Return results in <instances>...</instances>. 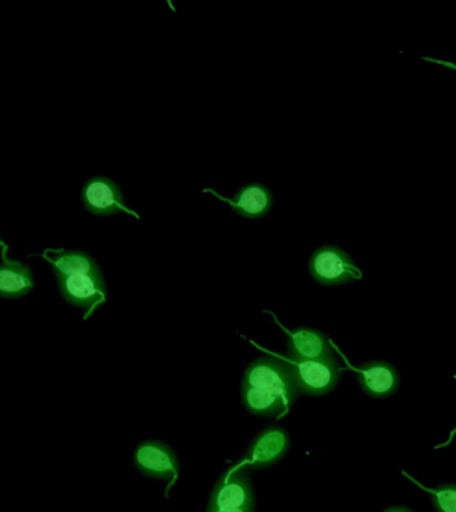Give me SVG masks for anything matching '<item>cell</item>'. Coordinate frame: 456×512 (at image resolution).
Here are the masks:
<instances>
[{
  "instance_id": "obj_1",
  "label": "cell",
  "mask_w": 456,
  "mask_h": 512,
  "mask_svg": "<svg viewBox=\"0 0 456 512\" xmlns=\"http://www.w3.org/2000/svg\"><path fill=\"white\" fill-rule=\"evenodd\" d=\"M242 386L272 392L286 400L288 406H292L299 395L290 360L278 356H262L250 363L244 372Z\"/></svg>"
},
{
  "instance_id": "obj_2",
  "label": "cell",
  "mask_w": 456,
  "mask_h": 512,
  "mask_svg": "<svg viewBox=\"0 0 456 512\" xmlns=\"http://www.w3.org/2000/svg\"><path fill=\"white\" fill-rule=\"evenodd\" d=\"M308 270L316 282L327 287L342 286L363 278L362 271L354 259L342 248L322 246L314 251Z\"/></svg>"
},
{
  "instance_id": "obj_3",
  "label": "cell",
  "mask_w": 456,
  "mask_h": 512,
  "mask_svg": "<svg viewBox=\"0 0 456 512\" xmlns=\"http://www.w3.org/2000/svg\"><path fill=\"white\" fill-rule=\"evenodd\" d=\"M60 295L72 306L86 311L84 319L107 300L106 280L102 271L80 272L56 278Z\"/></svg>"
},
{
  "instance_id": "obj_4",
  "label": "cell",
  "mask_w": 456,
  "mask_h": 512,
  "mask_svg": "<svg viewBox=\"0 0 456 512\" xmlns=\"http://www.w3.org/2000/svg\"><path fill=\"white\" fill-rule=\"evenodd\" d=\"M254 506L255 495L250 478L246 472L232 466L220 476L212 488L206 512Z\"/></svg>"
},
{
  "instance_id": "obj_5",
  "label": "cell",
  "mask_w": 456,
  "mask_h": 512,
  "mask_svg": "<svg viewBox=\"0 0 456 512\" xmlns=\"http://www.w3.org/2000/svg\"><path fill=\"white\" fill-rule=\"evenodd\" d=\"M291 364L299 394L307 396L330 394L342 375L334 355L320 359L299 360Z\"/></svg>"
},
{
  "instance_id": "obj_6",
  "label": "cell",
  "mask_w": 456,
  "mask_h": 512,
  "mask_svg": "<svg viewBox=\"0 0 456 512\" xmlns=\"http://www.w3.org/2000/svg\"><path fill=\"white\" fill-rule=\"evenodd\" d=\"M80 198H82L84 208L92 215L112 216L123 212V214L139 219V215L126 206L119 184L107 176H95V178L87 180L82 188Z\"/></svg>"
},
{
  "instance_id": "obj_7",
  "label": "cell",
  "mask_w": 456,
  "mask_h": 512,
  "mask_svg": "<svg viewBox=\"0 0 456 512\" xmlns=\"http://www.w3.org/2000/svg\"><path fill=\"white\" fill-rule=\"evenodd\" d=\"M288 448H290V436L282 427L270 426L264 428L252 440L243 459L235 466L243 471L248 470V468L263 470V468L278 463L287 454Z\"/></svg>"
},
{
  "instance_id": "obj_8",
  "label": "cell",
  "mask_w": 456,
  "mask_h": 512,
  "mask_svg": "<svg viewBox=\"0 0 456 512\" xmlns=\"http://www.w3.org/2000/svg\"><path fill=\"white\" fill-rule=\"evenodd\" d=\"M134 464L140 472L150 478L170 482L167 490L176 482L179 475V462L175 452L158 440L140 443L134 452Z\"/></svg>"
},
{
  "instance_id": "obj_9",
  "label": "cell",
  "mask_w": 456,
  "mask_h": 512,
  "mask_svg": "<svg viewBox=\"0 0 456 512\" xmlns=\"http://www.w3.org/2000/svg\"><path fill=\"white\" fill-rule=\"evenodd\" d=\"M204 192H210L222 202L228 203L235 214L247 219L263 218L271 211L272 204H274V195L270 188L259 182L247 183L232 198H224L223 195L211 188H207Z\"/></svg>"
},
{
  "instance_id": "obj_10",
  "label": "cell",
  "mask_w": 456,
  "mask_h": 512,
  "mask_svg": "<svg viewBox=\"0 0 456 512\" xmlns=\"http://www.w3.org/2000/svg\"><path fill=\"white\" fill-rule=\"evenodd\" d=\"M355 375L364 394L376 399L394 395L400 383L398 370L383 360L363 363L356 368Z\"/></svg>"
},
{
  "instance_id": "obj_11",
  "label": "cell",
  "mask_w": 456,
  "mask_h": 512,
  "mask_svg": "<svg viewBox=\"0 0 456 512\" xmlns=\"http://www.w3.org/2000/svg\"><path fill=\"white\" fill-rule=\"evenodd\" d=\"M334 355L327 336L314 328L300 327L288 332L287 356L290 362Z\"/></svg>"
},
{
  "instance_id": "obj_12",
  "label": "cell",
  "mask_w": 456,
  "mask_h": 512,
  "mask_svg": "<svg viewBox=\"0 0 456 512\" xmlns=\"http://www.w3.org/2000/svg\"><path fill=\"white\" fill-rule=\"evenodd\" d=\"M31 268L20 260L3 258L0 263V299L16 300L34 290Z\"/></svg>"
},
{
  "instance_id": "obj_13",
  "label": "cell",
  "mask_w": 456,
  "mask_h": 512,
  "mask_svg": "<svg viewBox=\"0 0 456 512\" xmlns=\"http://www.w3.org/2000/svg\"><path fill=\"white\" fill-rule=\"evenodd\" d=\"M242 400L250 414L263 418L286 414L290 408L280 396L250 386H242Z\"/></svg>"
},
{
  "instance_id": "obj_14",
  "label": "cell",
  "mask_w": 456,
  "mask_h": 512,
  "mask_svg": "<svg viewBox=\"0 0 456 512\" xmlns=\"http://www.w3.org/2000/svg\"><path fill=\"white\" fill-rule=\"evenodd\" d=\"M44 258L50 262L56 278L58 276L80 274V272L100 270L94 258L82 251L56 250L47 252Z\"/></svg>"
},
{
  "instance_id": "obj_15",
  "label": "cell",
  "mask_w": 456,
  "mask_h": 512,
  "mask_svg": "<svg viewBox=\"0 0 456 512\" xmlns=\"http://www.w3.org/2000/svg\"><path fill=\"white\" fill-rule=\"evenodd\" d=\"M427 491L436 512H456V484H442L434 490L427 488Z\"/></svg>"
},
{
  "instance_id": "obj_16",
  "label": "cell",
  "mask_w": 456,
  "mask_h": 512,
  "mask_svg": "<svg viewBox=\"0 0 456 512\" xmlns=\"http://www.w3.org/2000/svg\"><path fill=\"white\" fill-rule=\"evenodd\" d=\"M424 60H427V62L440 64V66L451 68V70H455L456 71V64L455 63L446 62V60H439V59H432V58H424Z\"/></svg>"
},
{
  "instance_id": "obj_17",
  "label": "cell",
  "mask_w": 456,
  "mask_h": 512,
  "mask_svg": "<svg viewBox=\"0 0 456 512\" xmlns=\"http://www.w3.org/2000/svg\"><path fill=\"white\" fill-rule=\"evenodd\" d=\"M383 512H415L410 510V508L402 507V506H394L390 508H386Z\"/></svg>"
},
{
  "instance_id": "obj_18",
  "label": "cell",
  "mask_w": 456,
  "mask_h": 512,
  "mask_svg": "<svg viewBox=\"0 0 456 512\" xmlns=\"http://www.w3.org/2000/svg\"><path fill=\"white\" fill-rule=\"evenodd\" d=\"M215 512H254V507L234 508V510H220Z\"/></svg>"
},
{
  "instance_id": "obj_19",
  "label": "cell",
  "mask_w": 456,
  "mask_h": 512,
  "mask_svg": "<svg viewBox=\"0 0 456 512\" xmlns=\"http://www.w3.org/2000/svg\"><path fill=\"white\" fill-rule=\"evenodd\" d=\"M454 434L456 435V430H455Z\"/></svg>"
},
{
  "instance_id": "obj_20",
  "label": "cell",
  "mask_w": 456,
  "mask_h": 512,
  "mask_svg": "<svg viewBox=\"0 0 456 512\" xmlns=\"http://www.w3.org/2000/svg\"><path fill=\"white\" fill-rule=\"evenodd\" d=\"M0 243H2V242H0Z\"/></svg>"
}]
</instances>
